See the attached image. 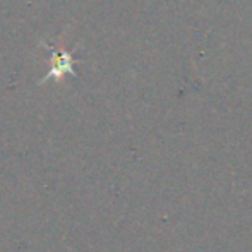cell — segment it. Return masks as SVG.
<instances>
[{"mask_svg": "<svg viewBox=\"0 0 252 252\" xmlns=\"http://www.w3.org/2000/svg\"><path fill=\"white\" fill-rule=\"evenodd\" d=\"M65 72H72V59H70L69 53H59V55L53 57L52 69L47 79H50V77H59L60 74H65Z\"/></svg>", "mask_w": 252, "mask_h": 252, "instance_id": "obj_1", "label": "cell"}]
</instances>
